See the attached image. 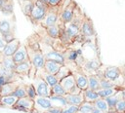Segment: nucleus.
I'll list each match as a JSON object with an SVG mask.
<instances>
[{
	"label": "nucleus",
	"mask_w": 125,
	"mask_h": 113,
	"mask_svg": "<svg viewBox=\"0 0 125 113\" xmlns=\"http://www.w3.org/2000/svg\"><path fill=\"white\" fill-rule=\"evenodd\" d=\"M32 67V64L29 60L21 62L19 64H16L15 66V70L14 72L18 75V76H28L30 69Z\"/></svg>",
	"instance_id": "nucleus-19"
},
{
	"label": "nucleus",
	"mask_w": 125,
	"mask_h": 113,
	"mask_svg": "<svg viewBox=\"0 0 125 113\" xmlns=\"http://www.w3.org/2000/svg\"><path fill=\"white\" fill-rule=\"evenodd\" d=\"M33 101H34V110L32 113H45L53 106L49 97L37 95Z\"/></svg>",
	"instance_id": "nucleus-12"
},
{
	"label": "nucleus",
	"mask_w": 125,
	"mask_h": 113,
	"mask_svg": "<svg viewBox=\"0 0 125 113\" xmlns=\"http://www.w3.org/2000/svg\"><path fill=\"white\" fill-rule=\"evenodd\" d=\"M47 113H62V108L61 107H56V106H52Z\"/></svg>",
	"instance_id": "nucleus-43"
},
{
	"label": "nucleus",
	"mask_w": 125,
	"mask_h": 113,
	"mask_svg": "<svg viewBox=\"0 0 125 113\" xmlns=\"http://www.w3.org/2000/svg\"><path fill=\"white\" fill-rule=\"evenodd\" d=\"M13 109L17 110V111H21V112L32 113L34 110V101H33V99H31L27 96L20 98L14 105Z\"/></svg>",
	"instance_id": "nucleus-11"
},
{
	"label": "nucleus",
	"mask_w": 125,
	"mask_h": 113,
	"mask_svg": "<svg viewBox=\"0 0 125 113\" xmlns=\"http://www.w3.org/2000/svg\"><path fill=\"white\" fill-rule=\"evenodd\" d=\"M26 50H27V55H28L29 61L31 62L32 66L37 71L43 69L44 68V63H45V58H44V56H43L42 52L40 50L34 51V50L29 49V48H26Z\"/></svg>",
	"instance_id": "nucleus-10"
},
{
	"label": "nucleus",
	"mask_w": 125,
	"mask_h": 113,
	"mask_svg": "<svg viewBox=\"0 0 125 113\" xmlns=\"http://www.w3.org/2000/svg\"><path fill=\"white\" fill-rule=\"evenodd\" d=\"M94 108L93 103L89 102H83L79 107H78V113H92V110Z\"/></svg>",
	"instance_id": "nucleus-37"
},
{
	"label": "nucleus",
	"mask_w": 125,
	"mask_h": 113,
	"mask_svg": "<svg viewBox=\"0 0 125 113\" xmlns=\"http://www.w3.org/2000/svg\"><path fill=\"white\" fill-rule=\"evenodd\" d=\"M39 2H41L42 4H45V5H47L48 6V0H38Z\"/></svg>",
	"instance_id": "nucleus-46"
},
{
	"label": "nucleus",
	"mask_w": 125,
	"mask_h": 113,
	"mask_svg": "<svg viewBox=\"0 0 125 113\" xmlns=\"http://www.w3.org/2000/svg\"><path fill=\"white\" fill-rule=\"evenodd\" d=\"M36 1L37 0H18V3L21 7V10L25 17L28 18L30 16Z\"/></svg>",
	"instance_id": "nucleus-21"
},
{
	"label": "nucleus",
	"mask_w": 125,
	"mask_h": 113,
	"mask_svg": "<svg viewBox=\"0 0 125 113\" xmlns=\"http://www.w3.org/2000/svg\"><path fill=\"white\" fill-rule=\"evenodd\" d=\"M102 66V63L99 58H92V59H85L83 65L81 66V70L87 76L96 74L97 70Z\"/></svg>",
	"instance_id": "nucleus-13"
},
{
	"label": "nucleus",
	"mask_w": 125,
	"mask_h": 113,
	"mask_svg": "<svg viewBox=\"0 0 125 113\" xmlns=\"http://www.w3.org/2000/svg\"><path fill=\"white\" fill-rule=\"evenodd\" d=\"M82 94H83V97H84V101L85 102L94 103L97 99L100 98L98 93L96 91H93V90H90V89H87V90L83 91Z\"/></svg>",
	"instance_id": "nucleus-27"
},
{
	"label": "nucleus",
	"mask_w": 125,
	"mask_h": 113,
	"mask_svg": "<svg viewBox=\"0 0 125 113\" xmlns=\"http://www.w3.org/2000/svg\"><path fill=\"white\" fill-rule=\"evenodd\" d=\"M71 73H72L71 70H70L66 65H62V66L60 68V70L58 71V73L56 74V77H57V79H58L59 82H60V81H62V79H64L65 77L69 76Z\"/></svg>",
	"instance_id": "nucleus-34"
},
{
	"label": "nucleus",
	"mask_w": 125,
	"mask_h": 113,
	"mask_svg": "<svg viewBox=\"0 0 125 113\" xmlns=\"http://www.w3.org/2000/svg\"><path fill=\"white\" fill-rule=\"evenodd\" d=\"M72 75L74 77L75 84L78 89H80L82 92L88 89V76L85 73H83L81 69L73 71Z\"/></svg>",
	"instance_id": "nucleus-15"
},
{
	"label": "nucleus",
	"mask_w": 125,
	"mask_h": 113,
	"mask_svg": "<svg viewBox=\"0 0 125 113\" xmlns=\"http://www.w3.org/2000/svg\"><path fill=\"white\" fill-rule=\"evenodd\" d=\"M62 113H78V106L67 104L62 108Z\"/></svg>",
	"instance_id": "nucleus-41"
},
{
	"label": "nucleus",
	"mask_w": 125,
	"mask_h": 113,
	"mask_svg": "<svg viewBox=\"0 0 125 113\" xmlns=\"http://www.w3.org/2000/svg\"><path fill=\"white\" fill-rule=\"evenodd\" d=\"M65 99H66L67 104L78 106V107L84 102V97H83L82 93H80V94H66Z\"/></svg>",
	"instance_id": "nucleus-22"
},
{
	"label": "nucleus",
	"mask_w": 125,
	"mask_h": 113,
	"mask_svg": "<svg viewBox=\"0 0 125 113\" xmlns=\"http://www.w3.org/2000/svg\"><path fill=\"white\" fill-rule=\"evenodd\" d=\"M0 12L3 16L14 15V1L13 0H0Z\"/></svg>",
	"instance_id": "nucleus-23"
},
{
	"label": "nucleus",
	"mask_w": 125,
	"mask_h": 113,
	"mask_svg": "<svg viewBox=\"0 0 125 113\" xmlns=\"http://www.w3.org/2000/svg\"><path fill=\"white\" fill-rule=\"evenodd\" d=\"M63 23L58 21L56 24L52 25V26H49L47 28H44L47 36L52 39V40H58L60 38V33H61V28H62V25Z\"/></svg>",
	"instance_id": "nucleus-20"
},
{
	"label": "nucleus",
	"mask_w": 125,
	"mask_h": 113,
	"mask_svg": "<svg viewBox=\"0 0 125 113\" xmlns=\"http://www.w3.org/2000/svg\"><path fill=\"white\" fill-rule=\"evenodd\" d=\"M31 84L35 88L37 95L45 96V97H50L51 96V87L39 75H36L32 79V83Z\"/></svg>",
	"instance_id": "nucleus-9"
},
{
	"label": "nucleus",
	"mask_w": 125,
	"mask_h": 113,
	"mask_svg": "<svg viewBox=\"0 0 125 113\" xmlns=\"http://www.w3.org/2000/svg\"><path fill=\"white\" fill-rule=\"evenodd\" d=\"M92 113H102V112H101L99 109H97L96 107H94V108H93V110H92Z\"/></svg>",
	"instance_id": "nucleus-45"
},
{
	"label": "nucleus",
	"mask_w": 125,
	"mask_h": 113,
	"mask_svg": "<svg viewBox=\"0 0 125 113\" xmlns=\"http://www.w3.org/2000/svg\"><path fill=\"white\" fill-rule=\"evenodd\" d=\"M19 85H20V83L18 81L9 82V83L5 84L4 86H2L0 88V96H6V95L13 94V93L15 92V90L17 89V87Z\"/></svg>",
	"instance_id": "nucleus-24"
},
{
	"label": "nucleus",
	"mask_w": 125,
	"mask_h": 113,
	"mask_svg": "<svg viewBox=\"0 0 125 113\" xmlns=\"http://www.w3.org/2000/svg\"><path fill=\"white\" fill-rule=\"evenodd\" d=\"M85 14H83L82 10L79 8V6L76 7L73 19L66 24H64V33L70 43H74L75 41H78V39H81L80 36V27L83 20ZM82 40V39H81Z\"/></svg>",
	"instance_id": "nucleus-1"
},
{
	"label": "nucleus",
	"mask_w": 125,
	"mask_h": 113,
	"mask_svg": "<svg viewBox=\"0 0 125 113\" xmlns=\"http://www.w3.org/2000/svg\"><path fill=\"white\" fill-rule=\"evenodd\" d=\"M102 113H104V112H102Z\"/></svg>",
	"instance_id": "nucleus-50"
},
{
	"label": "nucleus",
	"mask_w": 125,
	"mask_h": 113,
	"mask_svg": "<svg viewBox=\"0 0 125 113\" xmlns=\"http://www.w3.org/2000/svg\"><path fill=\"white\" fill-rule=\"evenodd\" d=\"M0 97H1V96H0Z\"/></svg>",
	"instance_id": "nucleus-51"
},
{
	"label": "nucleus",
	"mask_w": 125,
	"mask_h": 113,
	"mask_svg": "<svg viewBox=\"0 0 125 113\" xmlns=\"http://www.w3.org/2000/svg\"><path fill=\"white\" fill-rule=\"evenodd\" d=\"M80 55H82V54L79 50H75V49H72V48L66 49L62 53V56H63V59H64V64L75 63Z\"/></svg>",
	"instance_id": "nucleus-18"
},
{
	"label": "nucleus",
	"mask_w": 125,
	"mask_h": 113,
	"mask_svg": "<svg viewBox=\"0 0 125 113\" xmlns=\"http://www.w3.org/2000/svg\"><path fill=\"white\" fill-rule=\"evenodd\" d=\"M6 44H7V42L4 40V38H3L2 34L0 33V54L3 52V50H4L5 46H6Z\"/></svg>",
	"instance_id": "nucleus-44"
},
{
	"label": "nucleus",
	"mask_w": 125,
	"mask_h": 113,
	"mask_svg": "<svg viewBox=\"0 0 125 113\" xmlns=\"http://www.w3.org/2000/svg\"><path fill=\"white\" fill-rule=\"evenodd\" d=\"M16 31V19L15 16H4L0 19V33L6 42L15 39Z\"/></svg>",
	"instance_id": "nucleus-2"
},
{
	"label": "nucleus",
	"mask_w": 125,
	"mask_h": 113,
	"mask_svg": "<svg viewBox=\"0 0 125 113\" xmlns=\"http://www.w3.org/2000/svg\"><path fill=\"white\" fill-rule=\"evenodd\" d=\"M15 64H19L21 62L29 60L28 58V55H27V50L24 46V44H21V46L19 47V49L16 51V53L13 55L12 56Z\"/></svg>",
	"instance_id": "nucleus-17"
},
{
	"label": "nucleus",
	"mask_w": 125,
	"mask_h": 113,
	"mask_svg": "<svg viewBox=\"0 0 125 113\" xmlns=\"http://www.w3.org/2000/svg\"><path fill=\"white\" fill-rule=\"evenodd\" d=\"M122 96H123V98L125 99V88H122Z\"/></svg>",
	"instance_id": "nucleus-47"
},
{
	"label": "nucleus",
	"mask_w": 125,
	"mask_h": 113,
	"mask_svg": "<svg viewBox=\"0 0 125 113\" xmlns=\"http://www.w3.org/2000/svg\"><path fill=\"white\" fill-rule=\"evenodd\" d=\"M115 113H125V99H120L115 105Z\"/></svg>",
	"instance_id": "nucleus-40"
},
{
	"label": "nucleus",
	"mask_w": 125,
	"mask_h": 113,
	"mask_svg": "<svg viewBox=\"0 0 125 113\" xmlns=\"http://www.w3.org/2000/svg\"><path fill=\"white\" fill-rule=\"evenodd\" d=\"M25 92H26V96L33 99L37 96V93L35 91V88L33 87L32 84H28V85H25Z\"/></svg>",
	"instance_id": "nucleus-38"
},
{
	"label": "nucleus",
	"mask_w": 125,
	"mask_h": 113,
	"mask_svg": "<svg viewBox=\"0 0 125 113\" xmlns=\"http://www.w3.org/2000/svg\"><path fill=\"white\" fill-rule=\"evenodd\" d=\"M60 84L62 85V87L63 88V90L65 91L66 94H80V93H82V91L76 87L75 80H74L72 73L69 76L62 79V81H60Z\"/></svg>",
	"instance_id": "nucleus-14"
},
{
	"label": "nucleus",
	"mask_w": 125,
	"mask_h": 113,
	"mask_svg": "<svg viewBox=\"0 0 125 113\" xmlns=\"http://www.w3.org/2000/svg\"><path fill=\"white\" fill-rule=\"evenodd\" d=\"M80 36L82 40H90L96 36V30L93 24L92 19L88 16H84L81 27H80Z\"/></svg>",
	"instance_id": "nucleus-8"
},
{
	"label": "nucleus",
	"mask_w": 125,
	"mask_h": 113,
	"mask_svg": "<svg viewBox=\"0 0 125 113\" xmlns=\"http://www.w3.org/2000/svg\"><path fill=\"white\" fill-rule=\"evenodd\" d=\"M110 88H117V87H115V85L112 82L108 81L105 78L100 79V89H110Z\"/></svg>",
	"instance_id": "nucleus-39"
},
{
	"label": "nucleus",
	"mask_w": 125,
	"mask_h": 113,
	"mask_svg": "<svg viewBox=\"0 0 125 113\" xmlns=\"http://www.w3.org/2000/svg\"><path fill=\"white\" fill-rule=\"evenodd\" d=\"M64 0H48V7H58L62 4Z\"/></svg>",
	"instance_id": "nucleus-42"
},
{
	"label": "nucleus",
	"mask_w": 125,
	"mask_h": 113,
	"mask_svg": "<svg viewBox=\"0 0 125 113\" xmlns=\"http://www.w3.org/2000/svg\"><path fill=\"white\" fill-rule=\"evenodd\" d=\"M119 90H121V89H120V88L100 89V90H98V91H97V93H98V94H99L100 98H104V99H105V98H107V97H109V96L114 95V94H115Z\"/></svg>",
	"instance_id": "nucleus-29"
},
{
	"label": "nucleus",
	"mask_w": 125,
	"mask_h": 113,
	"mask_svg": "<svg viewBox=\"0 0 125 113\" xmlns=\"http://www.w3.org/2000/svg\"><path fill=\"white\" fill-rule=\"evenodd\" d=\"M93 105H94V107H96L97 109H99L101 112L107 113L108 110H109L108 105H107L105 99H104V98H99V99H97V100L93 103Z\"/></svg>",
	"instance_id": "nucleus-33"
},
{
	"label": "nucleus",
	"mask_w": 125,
	"mask_h": 113,
	"mask_svg": "<svg viewBox=\"0 0 125 113\" xmlns=\"http://www.w3.org/2000/svg\"><path fill=\"white\" fill-rule=\"evenodd\" d=\"M123 88H125V74H124V85H123Z\"/></svg>",
	"instance_id": "nucleus-49"
},
{
	"label": "nucleus",
	"mask_w": 125,
	"mask_h": 113,
	"mask_svg": "<svg viewBox=\"0 0 125 113\" xmlns=\"http://www.w3.org/2000/svg\"><path fill=\"white\" fill-rule=\"evenodd\" d=\"M51 95H56V96H65L66 93L63 90V88L62 87V85L60 83L56 84L55 86H53L51 88Z\"/></svg>",
	"instance_id": "nucleus-35"
},
{
	"label": "nucleus",
	"mask_w": 125,
	"mask_h": 113,
	"mask_svg": "<svg viewBox=\"0 0 125 113\" xmlns=\"http://www.w3.org/2000/svg\"><path fill=\"white\" fill-rule=\"evenodd\" d=\"M78 5L76 4V2L74 0H64L62 5V9L60 12V17H59V20L60 22L66 24L68 23L74 16L76 7Z\"/></svg>",
	"instance_id": "nucleus-4"
},
{
	"label": "nucleus",
	"mask_w": 125,
	"mask_h": 113,
	"mask_svg": "<svg viewBox=\"0 0 125 113\" xmlns=\"http://www.w3.org/2000/svg\"><path fill=\"white\" fill-rule=\"evenodd\" d=\"M122 70H123V72H124V74H125V64L122 66Z\"/></svg>",
	"instance_id": "nucleus-48"
},
{
	"label": "nucleus",
	"mask_w": 125,
	"mask_h": 113,
	"mask_svg": "<svg viewBox=\"0 0 125 113\" xmlns=\"http://www.w3.org/2000/svg\"><path fill=\"white\" fill-rule=\"evenodd\" d=\"M0 65L6 69V70H9V71H14L15 70V62L12 58V56H9V57H2V60L0 61Z\"/></svg>",
	"instance_id": "nucleus-32"
},
{
	"label": "nucleus",
	"mask_w": 125,
	"mask_h": 113,
	"mask_svg": "<svg viewBox=\"0 0 125 113\" xmlns=\"http://www.w3.org/2000/svg\"><path fill=\"white\" fill-rule=\"evenodd\" d=\"M17 101H18V98L12 94L6 95V96H1L0 97V106L13 108Z\"/></svg>",
	"instance_id": "nucleus-28"
},
{
	"label": "nucleus",
	"mask_w": 125,
	"mask_h": 113,
	"mask_svg": "<svg viewBox=\"0 0 125 113\" xmlns=\"http://www.w3.org/2000/svg\"><path fill=\"white\" fill-rule=\"evenodd\" d=\"M36 75H39L42 79H44V81L52 88L53 86H55L56 84H58V83H60L59 82V80L57 79V77H56V75H53V74H49V73H47L44 69H41V70H39V71H37V73H36Z\"/></svg>",
	"instance_id": "nucleus-25"
},
{
	"label": "nucleus",
	"mask_w": 125,
	"mask_h": 113,
	"mask_svg": "<svg viewBox=\"0 0 125 113\" xmlns=\"http://www.w3.org/2000/svg\"><path fill=\"white\" fill-rule=\"evenodd\" d=\"M39 45H40V51L42 52L45 60H54L64 65V59H63L62 54L57 52L50 44H47L41 41L40 37H39Z\"/></svg>",
	"instance_id": "nucleus-5"
},
{
	"label": "nucleus",
	"mask_w": 125,
	"mask_h": 113,
	"mask_svg": "<svg viewBox=\"0 0 125 113\" xmlns=\"http://www.w3.org/2000/svg\"><path fill=\"white\" fill-rule=\"evenodd\" d=\"M47 10H48V6L45 5V4H42L41 2H39L37 0L35 5H34V8H33L31 14H30V16L28 17L29 20L34 25H38V24L40 25L41 21L44 19V18L46 16Z\"/></svg>",
	"instance_id": "nucleus-6"
},
{
	"label": "nucleus",
	"mask_w": 125,
	"mask_h": 113,
	"mask_svg": "<svg viewBox=\"0 0 125 113\" xmlns=\"http://www.w3.org/2000/svg\"><path fill=\"white\" fill-rule=\"evenodd\" d=\"M14 96H16L18 99L20 98H22V97H25L26 96V92H25V85H22V84H20L17 89L15 90V92L13 93Z\"/></svg>",
	"instance_id": "nucleus-36"
},
{
	"label": "nucleus",
	"mask_w": 125,
	"mask_h": 113,
	"mask_svg": "<svg viewBox=\"0 0 125 113\" xmlns=\"http://www.w3.org/2000/svg\"><path fill=\"white\" fill-rule=\"evenodd\" d=\"M104 78L112 82L115 87L122 89L124 85V72L122 67L118 66H105L104 70Z\"/></svg>",
	"instance_id": "nucleus-3"
},
{
	"label": "nucleus",
	"mask_w": 125,
	"mask_h": 113,
	"mask_svg": "<svg viewBox=\"0 0 125 113\" xmlns=\"http://www.w3.org/2000/svg\"><path fill=\"white\" fill-rule=\"evenodd\" d=\"M49 98H50V100H51L53 106L63 108L64 106L67 105L65 96H56V95H51Z\"/></svg>",
	"instance_id": "nucleus-31"
},
{
	"label": "nucleus",
	"mask_w": 125,
	"mask_h": 113,
	"mask_svg": "<svg viewBox=\"0 0 125 113\" xmlns=\"http://www.w3.org/2000/svg\"><path fill=\"white\" fill-rule=\"evenodd\" d=\"M21 41L18 38L13 39L10 42H7L3 52L1 53L3 57H9V56H13V55L16 53V51L19 49V47L21 46Z\"/></svg>",
	"instance_id": "nucleus-16"
},
{
	"label": "nucleus",
	"mask_w": 125,
	"mask_h": 113,
	"mask_svg": "<svg viewBox=\"0 0 125 113\" xmlns=\"http://www.w3.org/2000/svg\"><path fill=\"white\" fill-rule=\"evenodd\" d=\"M63 64H61L57 61H54V60H45V63H44V70L49 73V74H53V75H56L58 73V71L60 70V68L62 66Z\"/></svg>",
	"instance_id": "nucleus-26"
},
{
	"label": "nucleus",
	"mask_w": 125,
	"mask_h": 113,
	"mask_svg": "<svg viewBox=\"0 0 125 113\" xmlns=\"http://www.w3.org/2000/svg\"><path fill=\"white\" fill-rule=\"evenodd\" d=\"M62 5L58 6V7H48L46 16L40 23V26L42 28H47V27L52 26V25H54L58 22L59 17H60V12H61V9H62Z\"/></svg>",
	"instance_id": "nucleus-7"
},
{
	"label": "nucleus",
	"mask_w": 125,
	"mask_h": 113,
	"mask_svg": "<svg viewBox=\"0 0 125 113\" xmlns=\"http://www.w3.org/2000/svg\"><path fill=\"white\" fill-rule=\"evenodd\" d=\"M88 89L96 92L100 90V78L96 74L88 75Z\"/></svg>",
	"instance_id": "nucleus-30"
}]
</instances>
